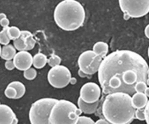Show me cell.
Returning a JSON list of instances; mask_svg holds the SVG:
<instances>
[{
	"label": "cell",
	"mask_w": 149,
	"mask_h": 124,
	"mask_svg": "<svg viewBox=\"0 0 149 124\" xmlns=\"http://www.w3.org/2000/svg\"><path fill=\"white\" fill-rule=\"evenodd\" d=\"M148 64L139 54L130 50H116L104 57L98 70V80L105 95L124 92L136 93V83L147 82Z\"/></svg>",
	"instance_id": "cell-1"
},
{
	"label": "cell",
	"mask_w": 149,
	"mask_h": 124,
	"mask_svg": "<svg viewBox=\"0 0 149 124\" xmlns=\"http://www.w3.org/2000/svg\"><path fill=\"white\" fill-rule=\"evenodd\" d=\"M136 109L130 94L124 92L108 94L102 103V114L109 123L130 124L135 119Z\"/></svg>",
	"instance_id": "cell-2"
},
{
	"label": "cell",
	"mask_w": 149,
	"mask_h": 124,
	"mask_svg": "<svg viewBox=\"0 0 149 124\" xmlns=\"http://www.w3.org/2000/svg\"><path fill=\"white\" fill-rule=\"evenodd\" d=\"M54 20L62 30L75 31L84 22V8L76 0H63L58 3L55 9Z\"/></svg>",
	"instance_id": "cell-3"
},
{
	"label": "cell",
	"mask_w": 149,
	"mask_h": 124,
	"mask_svg": "<svg viewBox=\"0 0 149 124\" xmlns=\"http://www.w3.org/2000/svg\"><path fill=\"white\" fill-rule=\"evenodd\" d=\"M82 111L72 102L60 100L53 106L49 117V124H77Z\"/></svg>",
	"instance_id": "cell-4"
},
{
	"label": "cell",
	"mask_w": 149,
	"mask_h": 124,
	"mask_svg": "<svg viewBox=\"0 0 149 124\" xmlns=\"http://www.w3.org/2000/svg\"><path fill=\"white\" fill-rule=\"evenodd\" d=\"M57 101L58 100L53 98H43L35 101L29 111L30 123L32 124H49V115Z\"/></svg>",
	"instance_id": "cell-5"
},
{
	"label": "cell",
	"mask_w": 149,
	"mask_h": 124,
	"mask_svg": "<svg viewBox=\"0 0 149 124\" xmlns=\"http://www.w3.org/2000/svg\"><path fill=\"white\" fill-rule=\"evenodd\" d=\"M125 20L140 18L149 13V0H118Z\"/></svg>",
	"instance_id": "cell-6"
},
{
	"label": "cell",
	"mask_w": 149,
	"mask_h": 124,
	"mask_svg": "<svg viewBox=\"0 0 149 124\" xmlns=\"http://www.w3.org/2000/svg\"><path fill=\"white\" fill-rule=\"evenodd\" d=\"M102 60V57L97 55L93 50H86L83 52L79 57V67L84 73L88 75H93L98 72Z\"/></svg>",
	"instance_id": "cell-7"
},
{
	"label": "cell",
	"mask_w": 149,
	"mask_h": 124,
	"mask_svg": "<svg viewBox=\"0 0 149 124\" xmlns=\"http://www.w3.org/2000/svg\"><path fill=\"white\" fill-rule=\"evenodd\" d=\"M71 78L72 74L68 68L61 65L51 67L47 76L49 83L56 89L66 88L70 83Z\"/></svg>",
	"instance_id": "cell-8"
},
{
	"label": "cell",
	"mask_w": 149,
	"mask_h": 124,
	"mask_svg": "<svg viewBox=\"0 0 149 124\" xmlns=\"http://www.w3.org/2000/svg\"><path fill=\"white\" fill-rule=\"evenodd\" d=\"M101 94V87L95 82H87L82 86L79 97L87 103H94L100 100Z\"/></svg>",
	"instance_id": "cell-9"
},
{
	"label": "cell",
	"mask_w": 149,
	"mask_h": 124,
	"mask_svg": "<svg viewBox=\"0 0 149 124\" xmlns=\"http://www.w3.org/2000/svg\"><path fill=\"white\" fill-rule=\"evenodd\" d=\"M13 61L15 64V67L16 69L20 71H25L33 66V57L28 51L22 50L16 53L13 59Z\"/></svg>",
	"instance_id": "cell-10"
},
{
	"label": "cell",
	"mask_w": 149,
	"mask_h": 124,
	"mask_svg": "<svg viewBox=\"0 0 149 124\" xmlns=\"http://www.w3.org/2000/svg\"><path fill=\"white\" fill-rule=\"evenodd\" d=\"M18 119L11 108L0 104V124H17Z\"/></svg>",
	"instance_id": "cell-11"
},
{
	"label": "cell",
	"mask_w": 149,
	"mask_h": 124,
	"mask_svg": "<svg viewBox=\"0 0 149 124\" xmlns=\"http://www.w3.org/2000/svg\"><path fill=\"white\" fill-rule=\"evenodd\" d=\"M101 103V100L94 102V103H87L83 100L80 97L78 100V106L82 111V112L84 114H94L97 111V108Z\"/></svg>",
	"instance_id": "cell-12"
},
{
	"label": "cell",
	"mask_w": 149,
	"mask_h": 124,
	"mask_svg": "<svg viewBox=\"0 0 149 124\" xmlns=\"http://www.w3.org/2000/svg\"><path fill=\"white\" fill-rule=\"evenodd\" d=\"M131 100L135 109H141L146 107L148 101V97L145 94V93L136 92L134 94H132Z\"/></svg>",
	"instance_id": "cell-13"
},
{
	"label": "cell",
	"mask_w": 149,
	"mask_h": 124,
	"mask_svg": "<svg viewBox=\"0 0 149 124\" xmlns=\"http://www.w3.org/2000/svg\"><path fill=\"white\" fill-rule=\"evenodd\" d=\"M15 55H16V48H15V46L7 44L2 48L0 57L4 60H13Z\"/></svg>",
	"instance_id": "cell-14"
},
{
	"label": "cell",
	"mask_w": 149,
	"mask_h": 124,
	"mask_svg": "<svg viewBox=\"0 0 149 124\" xmlns=\"http://www.w3.org/2000/svg\"><path fill=\"white\" fill-rule=\"evenodd\" d=\"M93 51L97 55L104 58L108 53V44L104 42H97L93 46Z\"/></svg>",
	"instance_id": "cell-15"
},
{
	"label": "cell",
	"mask_w": 149,
	"mask_h": 124,
	"mask_svg": "<svg viewBox=\"0 0 149 124\" xmlns=\"http://www.w3.org/2000/svg\"><path fill=\"white\" fill-rule=\"evenodd\" d=\"M21 37H22L23 38L25 39L26 45V51L32 50L34 48L35 44H36V41H35V39L33 38V34L31 33L30 32H28V31H22Z\"/></svg>",
	"instance_id": "cell-16"
},
{
	"label": "cell",
	"mask_w": 149,
	"mask_h": 124,
	"mask_svg": "<svg viewBox=\"0 0 149 124\" xmlns=\"http://www.w3.org/2000/svg\"><path fill=\"white\" fill-rule=\"evenodd\" d=\"M47 63H48V59H47L45 55L38 53V54H36L33 56V65L35 68H37V69L44 68Z\"/></svg>",
	"instance_id": "cell-17"
},
{
	"label": "cell",
	"mask_w": 149,
	"mask_h": 124,
	"mask_svg": "<svg viewBox=\"0 0 149 124\" xmlns=\"http://www.w3.org/2000/svg\"><path fill=\"white\" fill-rule=\"evenodd\" d=\"M9 86H11L13 88H15L17 91V95H16L15 100L21 99L22 97L24 96V94L26 93V87L22 82H21L19 81H14L9 84Z\"/></svg>",
	"instance_id": "cell-18"
},
{
	"label": "cell",
	"mask_w": 149,
	"mask_h": 124,
	"mask_svg": "<svg viewBox=\"0 0 149 124\" xmlns=\"http://www.w3.org/2000/svg\"><path fill=\"white\" fill-rule=\"evenodd\" d=\"M7 33L10 40H15L20 37L22 31H20V29L16 26H8Z\"/></svg>",
	"instance_id": "cell-19"
},
{
	"label": "cell",
	"mask_w": 149,
	"mask_h": 124,
	"mask_svg": "<svg viewBox=\"0 0 149 124\" xmlns=\"http://www.w3.org/2000/svg\"><path fill=\"white\" fill-rule=\"evenodd\" d=\"M10 38L7 33V27H5L0 32V44L7 45L10 44Z\"/></svg>",
	"instance_id": "cell-20"
},
{
	"label": "cell",
	"mask_w": 149,
	"mask_h": 124,
	"mask_svg": "<svg viewBox=\"0 0 149 124\" xmlns=\"http://www.w3.org/2000/svg\"><path fill=\"white\" fill-rule=\"evenodd\" d=\"M14 46L15 48L19 50V51H22V50H26V42H25V39L23 38L22 37L20 36L19 38L14 40Z\"/></svg>",
	"instance_id": "cell-21"
},
{
	"label": "cell",
	"mask_w": 149,
	"mask_h": 124,
	"mask_svg": "<svg viewBox=\"0 0 149 124\" xmlns=\"http://www.w3.org/2000/svg\"><path fill=\"white\" fill-rule=\"evenodd\" d=\"M23 76L24 78L27 80H33V79L36 78L37 77V71L35 70L34 68L30 67L28 68L27 70H25L24 71V73H23Z\"/></svg>",
	"instance_id": "cell-22"
},
{
	"label": "cell",
	"mask_w": 149,
	"mask_h": 124,
	"mask_svg": "<svg viewBox=\"0 0 149 124\" xmlns=\"http://www.w3.org/2000/svg\"><path fill=\"white\" fill-rule=\"evenodd\" d=\"M61 59L56 55H52L50 58L48 60V64L50 67H54L61 65Z\"/></svg>",
	"instance_id": "cell-23"
},
{
	"label": "cell",
	"mask_w": 149,
	"mask_h": 124,
	"mask_svg": "<svg viewBox=\"0 0 149 124\" xmlns=\"http://www.w3.org/2000/svg\"><path fill=\"white\" fill-rule=\"evenodd\" d=\"M4 94L9 99H15L16 95H17V91H16V89L15 88L8 85V87L4 90Z\"/></svg>",
	"instance_id": "cell-24"
},
{
	"label": "cell",
	"mask_w": 149,
	"mask_h": 124,
	"mask_svg": "<svg viewBox=\"0 0 149 124\" xmlns=\"http://www.w3.org/2000/svg\"><path fill=\"white\" fill-rule=\"evenodd\" d=\"M95 123V122H94V120L91 119V117L88 116H79L77 121V124H94Z\"/></svg>",
	"instance_id": "cell-25"
},
{
	"label": "cell",
	"mask_w": 149,
	"mask_h": 124,
	"mask_svg": "<svg viewBox=\"0 0 149 124\" xmlns=\"http://www.w3.org/2000/svg\"><path fill=\"white\" fill-rule=\"evenodd\" d=\"M148 88V84L146 82H143V81H141L136 83V87H135V89L136 92H139V93H145L146 89Z\"/></svg>",
	"instance_id": "cell-26"
},
{
	"label": "cell",
	"mask_w": 149,
	"mask_h": 124,
	"mask_svg": "<svg viewBox=\"0 0 149 124\" xmlns=\"http://www.w3.org/2000/svg\"><path fill=\"white\" fill-rule=\"evenodd\" d=\"M135 118H136L140 121H145V108L136 109Z\"/></svg>",
	"instance_id": "cell-27"
},
{
	"label": "cell",
	"mask_w": 149,
	"mask_h": 124,
	"mask_svg": "<svg viewBox=\"0 0 149 124\" xmlns=\"http://www.w3.org/2000/svg\"><path fill=\"white\" fill-rule=\"evenodd\" d=\"M5 68L9 71H12L15 67V64H14V61L12 60H6L5 62Z\"/></svg>",
	"instance_id": "cell-28"
},
{
	"label": "cell",
	"mask_w": 149,
	"mask_h": 124,
	"mask_svg": "<svg viewBox=\"0 0 149 124\" xmlns=\"http://www.w3.org/2000/svg\"><path fill=\"white\" fill-rule=\"evenodd\" d=\"M145 121L147 123L149 124V100L145 107Z\"/></svg>",
	"instance_id": "cell-29"
},
{
	"label": "cell",
	"mask_w": 149,
	"mask_h": 124,
	"mask_svg": "<svg viewBox=\"0 0 149 124\" xmlns=\"http://www.w3.org/2000/svg\"><path fill=\"white\" fill-rule=\"evenodd\" d=\"M0 25L3 28H5V27H8L9 25H10V21L8 20V18H4L3 20L0 21Z\"/></svg>",
	"instance_id": "cell-30"
},
{
	"label": "cell",
	"mask_w": 149,
	"mask_h": 124,
	"mask_svg": "<svg viewBox=\"0 0 149 124\" xmlns=\"http://www.w3.org/2000/svg\"><path fill=\"white\" fill-rule=\"evenodd\" d=\"M95 124H109V122L103 117V118H100L98 121H96Z\"/></svg>",
	"instance_id": "cell-31"
},
{
	"label": "cell",
	"mask_w": 149,
	"mask_h": 124,
	"mask_svg": "<svg viewBox=\"0 0 149 124\" xmlns=\"http://www.w3.org/2000/svg\"><path fill=\"white\" fill-rule=\"evenodd\" d=\"M78 73H79V75L80 78H86V77H87V78H91L92 76V75H88V74H86V73H84V72L82 70H80V69L79 70V72H78Z\"/></svg>",
	"instance_id": "cell-32"
},
{
	"label": "cell",
	"mask_w": 149,
	"mask_h": 124,
	"mask_svg": "<svg viewBox=\"0 0 149 124\" xmlns=\"http://www.w3.org/2000/svg\"><path fill=\"white\" fill-rule=\"evenodd\" d=\"M145 35L148 38H149V25H148L145 28Z\"/></svg>",
	"instance_id": "cell-33"
},
{
	"label": "cell",
	"mask_w": 149,
	"mask_h": 124,
	"mask_svg": "<svg viewBox=\"0 0 149 124\" xmlns=\"http://www.w3.org/2000/svg\"><path fill=\"white\" fill-rule=\"evenodd\" d=\"M76 82H77V79L75 78H71V80H70V83L71 84L74 85V84H76Z\"/></svg>",
	"instance_id": "cell-34"
},
{
	"label": "cell",
	"mask_w": 149,
	"mask_h": 124,
	"mask_svg": "<svg viewBox=\"0 0 149 124\" xmlns=\"http://www.w3.org/2000/svg\"><path fill=\"white\" fill-rule=\"evenodd\" d=\"M4 18H7V16H6V15H5L4 13H1V14H0V21H2V20H3Z\"/></svg>",
	"instance_id": "cell-35"
},
{
	"label": "cell",
	"mask_w": 149,
	"mask_h": 124,
	"mask_svg": "<svg viewBox=\"0 0 149 124\" xmlns=\"http://www.w3.org/2000/svg\"><path fill=\"white\" fill-rule=\"evenodd\" d=\"M145 94H146L148 97H149V88H147V89H146V90H145Z\"/></svg>",
	"instance_id": "cell-36"
},
{
	"label": "cell",
	"mask_w": 149,
	"mask_h": 124,
	"mask_svg": "<svg viewBox=\"0 0 149 124\" xmlns=\"http://www.w3.org/2000/svg\"><path fill=\"white\" fill-rule=\"evenodd\" d=\"M147 84H148V86H149V78H148V79H147Z\"/></svg>",
	"instance_id": "cell-37"
},
{
	"label": "cell",
	"mask_w": 149,
	"mask_h": 124,
	"mask_svg": "<svg viewBox=\"0 0 149 124\" xmlns=\"http://www.w3.org/2000/svg\"><path fill=\"white\" fill-rule=\"evenodd\" d=\"M1 52H2V48H1V46H0V56H1Z\"/></svg>",
	"instance_id": "cell-38"
},
{
	"label": "cell",
	"mask_w": 149,
	"mask_h": 124,
	"mask_svg": "<svg viewBox=\"0 0 149 124\" xmlns=\"http://www.w3.org/2000/svg\"><path fill=\"white\" fill-rule=\"evenodd\" d=\"M148 78H149V69H148Z\"/></svg>",
	"instance_id": "cell-39"
},
{
	"label": "cell",
	"mask_w": 149,
	"mask_h": 124,
	"mask_svg": "<svg viewBox=\"0 0 149 124\" xmlns=\"http://www.w3.org/2000/svg\"><path fill=\"white\" fill-rule=\"evenodd\" d=\"M148 57H149V47H148Z\"/></svg>",
	"instance_id": "cell-40"
}]
</instances>
